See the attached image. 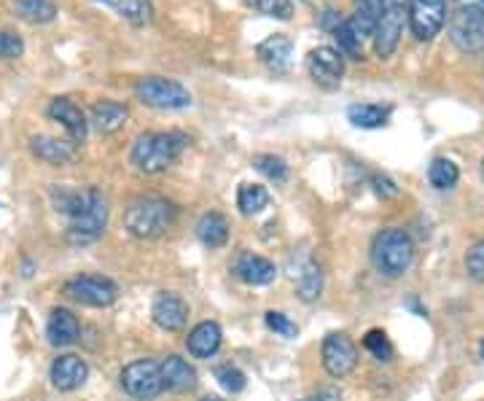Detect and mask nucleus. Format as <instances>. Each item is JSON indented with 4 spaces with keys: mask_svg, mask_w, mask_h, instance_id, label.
Masks as SVG:
<instances>
[{
    "mask_svg": "<svg viewBox=\"0 0 484 401\" xmlns=\"http://www.w3.org/2000/svg\"><path fill=\"white\" fill-rule=\"evenodd\" d=\"M186 146H188V135H183V132H178V129L143 132V135L134 138L129 159L141 173L159 175L178 162V157L186 151Z\"/></svg>",
    "mask_w": 484,
    "mask_h": 401,
    "instance_id": "f257e3e1",
    "label": "nucleus"
},
{
    "mask_svg": "<svg viewBox=\"0 0 484 401\" xmlns=\"http://www.w3.org/2000/svg\"><path fill=\"white\" fill-rule=\"evenodd\" d=\"M178 219V208L165 197H141L127 208L124 227L137 240L162 237Z\"/></svg>",
    "mask_w": 484,
    "mask_h": 401,
    "instance_id": "f03ea898",
    "label": "nucleus"
},
{
    "mask_svg": "<svg viewBox=\"0 0 484 401\" xmlns=\"http://www.w3.org/2000/svg\"><path fill=\"white\" fill-rule=\"evenodd\" d=\"M447 25L463 54H484V0H449Z\"/></svg>",
    "mask_w": 484,
    "mask_h": 401,
    "instance_id": "7ed1b4c3",
    "label": "nucleus"
},
{
    "mask_svg": "<svg viewBox=\"0 0 484 401\" xmlns=\"http://www.w3.org/2000/svg\"><path fill=\"white\" fill-rule=\"evenodd\" d=\"M414 261V240L406 229H382L372 243V264L382 278H401Z\"/></svg>",
    "mask_w": 484,
    "mask_h": 401,
    "instance_id": "20e7f679",
    "label": "nucleus"
},
{
    "mask_svg": "<svg viewBox=\"0 0 484 401\" xmlns=\"http://www.w3.org/2000/svg\"><path fill=\"white\" fill-rule=\"evenodd\" d=\"M105 227H108V199L100 189L89 186L81 211L71 219V227H67V243L92 245L103 237Z\"/></svg>",
    "mask_w": 484,
    "mask_h": 401,
    "instance_id": "39448f33",
    "label": "nucleus"
},
{
    "mask_svg": "<svg viewBox=\"0 0 484 401\" xmlns=\"http://www.w3.org/2000/svg\"><path fill=\"white\" fill-rule=\"evenodd\" d=\"M134 97L143 105L157 108V111H183L191 105V92L181 81L165 79V76L137 79L134 81Z\"/></svg>",
    "mask_w": 484,
    "mask_h": 401,
    "instance_id": "423d86ee",
    "label": "nucleus"
},
{
    "mask_svg": "<svg viewBox=\"0 0 484 401\" xmlns=\"http://www.w3.org/2000/svg\"><path fill=\"white\" fill-rule=\"evenodd\" d=\"M406 25H409V0H382V9L372 33L377 57L388 59L398 49Z\"/></svg>",
    "mask_w": 484,
    "mask_h": 401,
    "instance_id": "0eeeda50",
    "label": "nucleus"
},
{
    "mask_svg": "<svg viewBox=\"0 0 484 401\" xmlns=\"http://www.w3.org/2000/svg\"><path fill=\"white\" fill-rule=\"evenodd\" d=\"M121 388L137 398V401H151L165 390L162 382V372L157 361L141 359V361H132L121 369Z\"/></svg>",
    "mask_w": 484,
    "mask_h": 401,
    "instance_id": "6e6552de",
    "label": "nucleus"
},
{
    "mask_svg": "<svg viewBox=\"0 0 484 401\" xmlns=\"http://www.w3.org/2000/svg\"><path fill=\"white\" fill-rule=\"evenodd\" d=\"M447 25V0H409V30L418 41H434Z\"/></svg>",
    "mask_w": 484,
    "mask_h": 401,
    "instance_id": "1a4fd4ad",
    "label": "nucleus"
},
{
    "mask_svg": "<svg viewBox=\"0 0 484 401\" xmlns=\"http://www.w3.org/2000/svg\"><path fill=\"white\" fill-rule=\"evenodd\" d=\"M65 294L87 307H108L119 297V286L103 275H76L65 283Z\"/></svg>",
    "mask_w": 484,
    "mask_h": 401,
    "instance_id": "9d476101",
    "label": "nucleus"
},
{
    "mask_svg": "<svg viewBox=\"0 0 484 401\" xmlns=\"http://www.w3.org/2000/svg\"><path fill=\"white\" fill-rule=\"evenodd\" d=\"M320 359H323V369L339 380L348 377L358 366V351L344 331L328 334V337L323 340V348H320Z\"/></svg>",
    "mask_w": 484,
    "mask_h": 401,
    "instance_id": "9b49d317",
    "label": "nucleus"
},
{
    "mask_svg": "<svg viewBox=\"0 0 484 401\" xmlns=\"http://www.w3.org/2000/svg\"><path fill=\"white\" fill-rule=\"evenodd\" d=\"M307 71L323 89H339L344 76V57L334 46H318L307 54Z\"/></svg>",
    "mask_w": 484,
    "mask_h": 401,
    "instance_id": "f8f14e48",
    "label": "nucleus"
},
{
    "mask_svg": "<svg viewBox=\"0 0 484 401\" xmlns=\"http://www.w3.org/2000/svg\"><path fill=\"white\" fill-rule=\"evenodd\" d=\"M49 116L65 127V132L71 135L73 143H84L87 141V132H89V121L87 113L81 111L79 103H73L71 97H54L49 105Z\"/></svg>",
    "mask_w": 484,
    "mask_h": 401,
    "instance_id": "ddd939ff",
    "label": "nucleus"
},
{
    "mask_svg": "<svg viewBox=\"0 0 484 401\" xmlns=\"http://www.w3.org/2000/svg\"><path fill=\"white\" fill-rule=\"evenodd\" d=\"M232 273L248 283V286H266L274 281V275H278V266H274L269 258L258 256V253H250V251H242L237 253V258L232 261Z\"/></svg>",
    "mask_w": 484,
    "mask_h": 401,
    "instance_id": "4468645a",
    "label": "nucleus"
},
{
    "mask_svg": "<svg viewBox=\"0 0 484 401\" xmlns=\"http://www.w3.org/2000/svg\"><path fill=\"white\" fill-rule=\"evenodd\" d=\"M256 57L266 65V71L278 73V76L288 73L291 57H294V41L283 33H274L256 46Z\"/></svg>",
    "mask_w": 484,
    "mask_h": 401,
    "instance_id": "2eb2a0df",
    "label": "nucleus"
},
{
    "mask_svg": "<svg viewBox=\"0 0 484 401\" xmlns=\"http://www.w3.org/2000/svg\"><path fill=\"white\" fill-rule=\"evenodd\" d=\"M87 377H89V366L81 356L65 353L54 359L51 364V385L57 390H76L87 382Z\"/></svg>",
    "mask_w": 484,
    "mask_h": 401,
    "instance_id": "dca6fc26",
    "label": "nucleus"
},
{
    "mask_svg": "<svg viewBox=\"0 0 484 401\" xmlns=\"http://www.w3.org/2000/svg\"><path fill=\"white\" fill-rule=\"evenodd\" d=\"M151 318L162 331H181L188 320V305L178 294H159L151 307Z\"/></svg>",
    "mask_w": 484,
    "mask_h": 401,
    "instance_id": "f3484780",
    "label": "nucleus"
},
{
    "mask_svg": "<svg viewBox=\"0 0 484 401\" xmlns=\"http://www.w3.org/2000/svg\"><path fill=\"white\" fill-rule=\"evenodd\" d=\"M79 334H81V323H79V318L71 310H65V307H54L51 310L49 323H46V337H49V343L54 348L73 345L79 340Z\"/></svg>",
    "mask_w": 484,
    "mask_h": 401,
    "instance_id": "a211bd4d",
    "label": "nucleus"
},
{
    "mask_svg": "<svg viewBox=\"0 0 484 401\" xmlns=\"http://www.w3.org/2000/svg\"><path fill=\"white\" fill-rule=\"evenodd\" d=\"M30 149L41 162L49 165H67L79 154V143H73L71 138H51V135H35L30 141Z\"/></svg>",
    "mask_w": 484,
    "mask_h": 401,
    "instance_id": "6ab92c4d",
    "label": "nucleus"
},
{
    "mask_svg": "<svg viewBox=\"0 0 484 401\" xmlns=\"http://www.w3.org/2000/svg\"><path fill=\"white\" fill-rule=\"evenodd\" d=\"M221 340H224V334H221V326L213 323V320H204V323H196L188 334V340H186V348L194 359H211L219 353L221 348Z\"/></svg>",
    "mask_w": 484,
    "mask_h": 401,
    "instance_id": "aec40b11",
    "label": "nucleus"
},
{
    "mask_svg": "<svg viewBox=\"0 0 484 401\" xmlns=\"http://www.w3.org/2000/svg\"><path fill=\"white\" fill-rule=\"evenodd\" d=\"M127 119H129V108L116 100H100L92 105V113H89V124L100 135H113V132H119L127 124Z\"/></svg>",
    "mask_w": 484,
    "mask_h": 401,
    "instance_id": "412c9836",
    "label": "nucleus"
},
{
    "mask_svg": "<svg viewBox=\"0 0 484 401\" xmlns=\"http://www.w3.org/2000/svg\"><path fill=\"white\" fill-rule=\"evenodd\" d=\"M159 372H162V382L165 388L175 390V393H183V390H191L196 385V372L194 366L181 359V356H167L162 364H159Z\"/></svg>",
    "mask_w": 484,
    "mask_h": 401,
    "instance_id": "4be33fe9",
    "label": "nucleus"
},
{
    "mask_svg": "<svg viewBox=\"0 0 484 401\" xmlns=\"http://www.w3.org/2000/svg\"><path fill=\"white\" fill-rule=\"evenodd\" d=\"M97 4H105L108 9H113L121 19H127L134 27H146L154 19L151 0H97Z\"/></svg>",
    "mask_w": 484,
    "mask_h": 401,
    "instance_id": "5701e85b",
    "label": "nucleus"
},
{
    "mask_svg": "<svg viewBox=\"0 0 484 401\" xmlns=\"http://www.w3.org/2000/svg\"><path fill=\"white\" fill-rule=\"evenodd\" d=\"M196 237L207 245V248H224L227 240H229V221L227 216L211 211L204 213L199 221H196Z\"/></svg>",
    "mask_w": 484,
    "mask_h": 401,
    "instance_id": "b1692460",
    "label": "nucleus"
},
{
    "mask_svg": "<svg viewBox=\"0 0 484 401\" xmlns=\"http://www.w3.org/2000/svg\"><path fill=\"white\" fill-rule=\"evenodd\" d=\"M393 108L382 103H356L348 108V119L361 129H380L390 121Z\"/></svg>",
    "mask_w": 484,
    "mask_h": 401,
    "instance_id": "393cba45",
    "label": "nucleus"
},
{
    "mask_svg": "<svg viewBox=\"0 0 484 401\" xmlns=\"http://www.w3.org/2000/svg\"><path fill=\"white\" fill-rule=\"evenodd\" d=\"M380 9H382V0H356V12L348 19H350L353 30L358 33L361 41L372 38L377 17H380Z\"/></svg>",
    "mask_w": 484,
    "mask_h": 401,
    "instance_id": "a878e982",
    "label": "nucleus"
},
{
    "mask_svg": "<svg viewBox=\"0 0 484 401\" xmlns=\"http://www.w3.org/2000/svg\"><path fill=\"white\" fill-rule=\"evenodd\" d=\"M269 205V191L261 183H240L237 208L242 216H258Z\"/></svg>",
    "mask_w": 484,
    "mask_h": 401,
    "instance_id": "bb28decb",
    "label": "nucleus"
},
{
    "mask_svg": "<svg viewBox=\"0 0 484 401\" xmlns=\"http://www.w3.org/2000/svg\"><path fill=\"white\" fill-rule=\"evenodd\" d=\"M14 12L30 25H46L57 17V6L51 0H14Z\"/></svg>",
    "mask_w": 484,
    "mask_h": 401,
    "instance_id": "cd10ccee",
    "label": "nucleus"
},
{
    "mask_svg": "<svg viewBox=\"0 0 484 401\" xmlns=\"http://www.w3.org/2000/svg\"><path fill=\"white\" fill-rule=\"evenodd\" d=\"M334 41H336V51L342 57H350V59H364V41L358 38V33L353 30L350 19H342L336 27H334Z\"/></svg>",
    "mask_w": 484,
    "mask_h": 401,
    "instance_id": "c85d7f7f",
    "label": "nucleus"
},
{
    "mask_svg": "<svg viewBox=\"0 0 484 401\" xmlns=\"http://www.w3.org/2000/svg\"><path fill=\"white\" fill-rule=\"evenodd\" d=\"M428 181H431L434 189L447 191V189H452V186L460 181V170H457V165H455L452 159L436 157V159L431 162V167H428Z\"/></svg>",
    "mask_w": 484,
    "mask_h": 401,
    "instance_id": "c756f323",
    "label": "nucleus"
},
{
    "mask_svg": "<svg viewBox=\"0 0 484 401\" xmlns=\"http://www.w3.org/2000/svg\"><path fill=\"white\" fill-rule=\"evenodd\" d=\"M323 291V273L315 261H310L304 270L299 273V281H296V294L302 302H315Z\"/></svg>",
    "mask_w": 484,
    "mask_h": 401,
    "instance_id": "7c9ffc66",
    "label": "nucleus"
},
{
    "mask_svg": "<svg viewBox=\"0 0 484 401\" xmlns=\"http://www.w3.org/2000/svg\"><path fill=\"white\" fill-rule=\"evenodd\" d=\"M253 167H256L264 178H269V181H274V183H283V181L288 178V165H286L280 157H274V154H261V157H256V159H253Z\"/></svg>",
    "mask_w": 484,
    "mask_h": 401,
    "instance_id": "2f4dec72",
    "label": "nucleus"
},
{
    "mask_svg": "<svg viewBox=\"0 0 484 401\" xmlns=\"http://www.w3.org/2000/svg\"><path fill=\"white\" fill-rule=\"evenodd\" d=\"M248 6H253L258 14L272 17V19L288 22L294 17V0H248Z\"/></svg>",
    "mask_w": 484,
    "mask_h": 401,
    "instance_id": "473e14b6",
    "label": "nucleus"
},
{
    "mask_svg": "<svg viewBox=\"0 0 484 401\" xmlns=\"http://www.w3.org/2000/svg\"><path fill=\"white\" fill-rule=\"evenodd\" d=\"M364 348L377 359V361H390L393 359V343L382 328H372L364 337Z\"/></svg>",
    "mask_w": 484,
    "mask_h": 401,
    "instance_id": "72a5a7b5",
    "label": "nucleus"
},
{
    "mask_svg": "<svg viewBox=\"0 0 484 401\" xmlns=\"http://www.w3.org/2000/svg\"><path fill=\"white\" fill-rule=\"evenodd\" d=\"M465 273L476 281L484 283V240L473 243L465 253Z\"/></svg>",
    "mask_w": 484,
    "mask_h": 401,
    "instance_id": "f704fd0d",
    "label": "nucleus"
},
{
    "mask_svg": "<svg viewBox=\"0 0 484 401\" xmlns=\"http://www.w3.org/2000/svg\"><path fill=\"white\" fill-rule=\"evenodd\" d=\"M266 326H269L274 334H280V337H286V340H294L296 334H299V326H296L286 312H278V310H269V312H266Z\"/></svg>",
    "mask_w": 484,
    "mask_h": 401,
    "instance_id": "c9c22d12",
    "label": "nucleus"
},
{
    "mask_svg": "<svg viewBox=\"0 0 484 401\" xmlns=\"http://www.w3.org/2000/svg\"><path fill=\"white\" fill-rule=\"evenodd\" d=\"M25 51V41L12 33V30H0V59H17Z\"/></svg>",
    "mask_w": 484,
    "mask_h": 401,
    "instance_id": "e433bc0d",
    "label": "nucleus"
},
{
    "mask_svg": "<svg viewBox=\"0 0 484 401\" xmlns=\"http://www.w3.org/2000/svg\"><path fill=\"white\" fill-rule=\"evenodd\" d=\"M216 377L219 382L229 390V393H240L245 388V374L237 369V366H219L216 369Z\"/></svg>",
    "mask_w": 484,
    "mask_h": 401,
    "instance_id": "4c0bfd02",
    "label": "nucleus"
},
{
    "mask_svg": "<svg viewBox=\"0 0 484 401\" xmlns=\"http://www.w3.org/2000/svg\"><path fill=\"white\" fill-rule=\"evenodd\" d=\"M372 186H374L377 197H382V199H390L398 194V186L388 175H372Z\"/></svg>",
    "mask_w": 484,
    "mask_h": 401,
    "instance_id": "58836bf2",
    "label": "nucleus"
},
{
    "mask_svg": "<svg viewBox=\"0 0 484 401\" xmlns=\"http://www.w3.org/2000/svg\"><path fill=\"white\" fill-rule=\"evenodd\" d=\"M318 22H320V27H323V30L334 33V27L342 22V17H339V12H334L331 6H326V9H323V14L318 17Z\"/></svg>",
    "mask_w": 484,
    "mask_h": 401,
    "instance_id": "ea45409f",
    "label": "nucleus"
},
{
    "mask_svg": "<svg viewBox=\"0 0 484 401\" xmlns=\"http://www.w3.org/2000/svg\"><path fill=\"white\" fill-rule=\"evenodd\" d=\"M302 401H342V393H339V388H323V390H318Z\"/></svg>",
    "mask_w": 484,
    "mask_h": 401,
    "instance_id": "a19ab883",
    "label": "nucleus"
},
{
    "mask_svg": "<svg viewBox=\"0 0 484 401\" xmlns=\"http://www.w3.org/2000/svg\"><path fill=\"white\" fill-rule=\"evenodd\" d=\"M202 401H221L219 396H207V398H202Z\"/></svg>",
    "mask_w": 484,
    "mask_h": 401,
    "instance_id": "79ce46f5",
    "label": "nucleus"
},
{
    "mask_svg": "<svg viewBox=\"0 0 484 401\" xmlns=\"http://www.w3.org/2000/svg\"><path fill=\"white\" fill-rule=\"evenodd\" d=\"M479 173H481V181H484V159H481V167H479Z\"/></svg>",
    "mask_w": 484,
    "mask_h": 401,
    "instance_id": "37998d69",
    "label": "nucleus"
},
{
    "mask_svg": "<svg viewBox=\"0 0 484 401\" xmlns=\"http://www.w3.org/2000/svg\"><path fill=\"white\" fill-rule=\"evenodd\" d=\"M479 353H481V359H484V340H481V345H479Z\"/></svg>",
    "mask_w": 484,
    "mask_h": 401,
    "instance_id": "c03bdc74",
    "label": "nucleus"
}]
</instances>
